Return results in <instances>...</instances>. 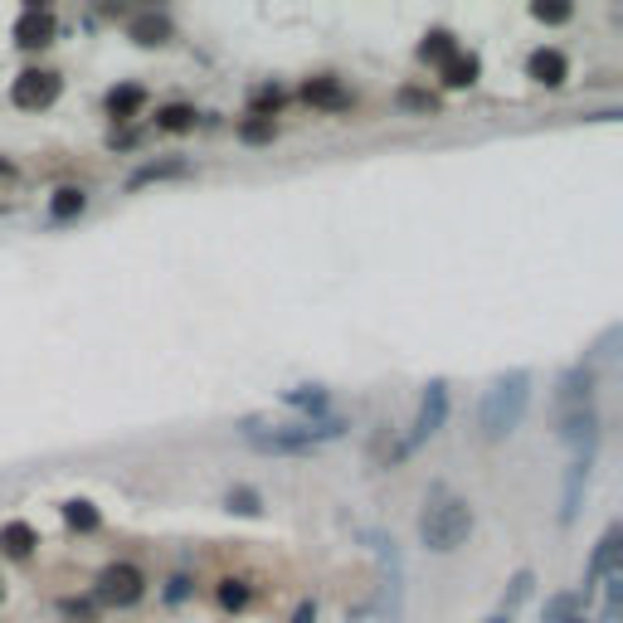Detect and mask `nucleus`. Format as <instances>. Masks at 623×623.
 <instances>
[{"label": "nucleus", "instance_id": "nucleus-34", "mask_svg": "<svg viewBox=\"0 0 623 623\" xmlns=\"http://www.w3.org/2000/svg\"><path fill=\"white\" fill-rule=\"evenodd\" d=\"M565 623H589V619H585V609H575V614H570Z\"/></svg>", "mask_w": 623, "mask_h": 623}, {"label": "nucleus", "instance_id": "nucleus-36", "mask_svg": "<svg viewBox=\"0 0 623 623\" xmlns=\"http://www.w3.org/2000/svg\"><path fill=\"white\" fill-rule=\"evenodd\" d=\"M0 176H10V161H0Z\"/></svg>", "mask_w": 623, "mask_h": 623}, {"label": "nucleus", "instance_id": "nucleus-3", "mask_svg": "<svg viewBox=\"0 0 623 623\" xmlns=\"http://www.w3.org/2000/svg\"><path fill=\"white\" fill-rule=\"evenodd\" d=\"M473 536V507L463 497H448L443 487H434V497L424 502L419 516V546L434 550V555H453Z\"/></svg>", "mask_w": 623, "mask_h": 623}, {"label": "nucleus", "instance_id": "nucleus-21", "mask_svg": "<svg viewBox=\"0 0 623 623\" xmlns=\"http://www.w3.org/2000/svg\"><path fill=\"white\" fill-rule=\"evenodd\" d=\"M59 512H64V521H69V526H74V531H83V536H88V531H98V526H103V516H98V507H93V502H88V497H69V502H64V507H59Z\"/></svg>", "mask_w": 623, "mask_h": 623}, {"label": "nucleus", "instance_id": "nucleus-31", "mask_svg": "<svg viewBox=\"0 0 623 623\" xmlns=\"http://www.w3.org/2000/svg\"><path fill=\"white\" fill-rule=\"evenodd\" d=\"M570 15H575L570 5H546V0H536V5H531V20H541V25H565Z\"/></svg>", "mask_w": 623, "mask_h": 623}, {"label": "nucleus", "instance_id": "nucleus-24", "mask_svg": "<svg viewBox=\"0 0 623 623\" xmlns=\"http://www.w3.org/2000/svg\"><path fill=\"white\" fill-rule=\"evenodd\" d=\"M224 512H234V516H263V497H258L254 487H229V492H224Z\"/></svg>", "mask_w": 623, "mask_h": 623}, {"label": "nucleus", "instance_id": "nucleus-11", "mask_svg": "<svg viewBox=\"0 0 623 623\" xmlns=\"http://www.w3.org/2000/svg\"><path fill=\"white\" fill-rule=\"evenodd\" d=\"M589 463H594V448L575 453V463H570V473H565V502H560V526H570V521L580 516V502H585V492H589Z\"/></svg>", "mask_w": 623, "mask_h": 623}, {"label": "nucleus", "instance_id": "nucleus-16", "mask_svg": "<svg viewBox=\"0 0 623 623\" xmlns=\"http://www.w3.org/2000/svg\"><path fill=\"white\" fill-rule=\"evenodd\" d=\"M142 108H147V88H142V83H117V88H108V117L112 122H132Z\"/></svg>", "mask_w": 623, "mask_h": 623}, {"label": "nucleus", "instance_id": "nucleus-27", "mask_svg": "<svg viewBox=\"0 0 623 623\" xmlns=\"http://www.w3.org/2000/svg\"><path fill=\"white\" fill-rule=\"evenodd\" d=\"M278 108H283V88H278V83H263L254 93V103H249V117H268V122H273Z\"/></svg>", "mask_w": 623, "mask_h": 623}, {"label": "nucleus", "instance_id": "nucleus-9", "mask_svg": "<svg viewBox=\"0 0 623 623\" xmlns=\"http://www.w3.org/2000/svg\"><path fill=\"white\" fill-rule=\"evenodd\" d=\"M54 35H59L54 10H44V5H25V10H20V20H15V44H20V49H49Z\"/></svg>", "mask_w": 623, "mask_h": 623}, {"label": "nucleus", "instance_id": "nucleus-29", "mask_svg": "<svg viewBox=\"0 0 623 623\" xmlns=\"http://www.w3.org/2000/svg\"><path fill=\"white\" fill-rule=\"evenodd\" d=\"M400 108H409V112H439V98L434 93H424V88H400Z\"/></svg>", "mask_w": 623, "mask_h": 623}, {"label": "nucleus", "instance_id": "nucleus-8", "mask_svg": "<svg viewBox=\"0 0 623 623\" xmlns=\"http://www.w3.org/2000/svg\"><path fill=\"white\" fill-rule=\"evenodd\" d=\"M594 404V366H570L555 385V409L560 414H575V409H589Z\"/></svg>", "mask_w": 623, "mask_h": 623}, {"label": "nucleus", "instance_id": "nucleus-37", "mask_svg": "<svg viewBox=\"0 0 623 623\" xmlns=\"http://www.w3.org/2000/svg\"><path fill=\"white\" fill-rule=\"evenodd\" d=\"M0 599H5V580H0Z\"/></svg>", "mask_w": 623, "mask_h": 623}, {"label": "nucleus", "instance_id": "nucleus-32", "mask_svg": "<svg viewBox=\"0 0 623 623\" xmlns=\"http://www.w3.org/2000/svg\"><path fill=\"white\" fill-rule=\"evenodd\" d=\"M190 594H195L190 575H171V580H166V589H161V599H166V604H185Z\"/></svg>", "mask_w": 623, "mask_h": 623}, {"label": "nucleus", "instance_id": "nucleus-5", "mask_svg": "<svg viewBox=\"0 0 623 623\" xmlns=\"http://www.w3.org/2000/svg\"><path fill=\"white\" fill-rule=\"evenodd\" d=\"M93 599L108 604V609H132V604L147 599V575H142L132 560L103 565V570H98V585H93Z\"/></svg>", "mask_w": 623, "mask_h": 623}, {"label": "nucleus", "instance_id": "nucleus-7", "mask_svg": "<svg viewBox=\"0 0 623 623\" xmlns=\"http://www.w3.org/2000/svg\"><path fill=\"white\" fill-rule=\"evenodd\" d=\"M619 550H623V531H619V526H609V531L599 536L594 555H589V565H585V594H575V599H585V604H589V594H594V589L619 570Z\"/></svg>", "mask_w": 623, "mask_h": 623}, {"label": "nucleus", "instance_id": "nucleus-1", "mask_svg": "<svg viewBox=\"0 0 623 623\" xmlns=\"http://www.w3.org/2000/svg\"><path fill=\"white\" fill-rule=\"evenodd\" d=\"M351 424L346 419H268V414H244L234 424V434L249 443L254 453H273V458H312L322 443H336Z\"/></svg>", "mask_w": 623, "mask_h": 623}, {"label": "nucleus", "instance_id": "nucleus-15", "mask_svg": "<svg viewBox=\"0 0 623 623\" xmlns=\"http://www.w3.org/2000/svg\"><path fill=\"white\" fill-rule=\"evenodd\" d=\"M477 78H482V59H477L473 49H468V54L458 49V54H453V59L439 69V83H443V88H453V93H458V88H473Z\"/></svg>", "mask_w": 623, "mask_h": 623}, {"label": "nucleus", "instance_id": "nucleus-12", "mask_svg": "<svg viewBox=\"0 0 623 623\" xmlns=\"http://www.w3.org/2000/svg\"><path fill=\"white\" fill-rule=\"evenodd\" d=\"M278 400H283V409H293V419H331V390H322V385H293Z\"/></svg>", "mask_w": 623, "mask_h": 623}, {"label": "nucleus", "instance_id": "nucleus-26", "mask_svg": "<svg viewBox=\"0 0 623 623\" xmlns=\"http://www.w3.org/2000/svg\"><path fill=\"white\" fill-rule=\"evenodd\" d=\"M531 585H536V575H531V570H516V575H512V585H507V594H502V614H507V619H512L516 604H526V599H531Z\"/></svg>", "mask_w": 623, "mask_h": 623}, {"label": "nucleus", "instance_id": "nucleus-14", "mask_svg": "<svg viewBox=\"0 0 623 623\" xmlns=\"http://www.w3.org/2000/svg\"><path fill=\"white\" fill-rule=\"evenodd\" d=\"M127 35L137 39L142 49H156V44H171V35H176V25H171V15H156V10H142V15H132Z\"/></svg>", "mask_w": 623, "mask_h": 623}, {"label": "nucleus", "instance_id": "nucleus-33", "mask_svg": "<svg viewBox=\"0 0 623 623\" xmlns=\"http://www.w3.org/2000/svg\"><path fill=\"white\" fill-rule=\"evenodd\" d=\"M293 623H317V604H312V599H302V604H297V614H293Z\"/></svg>", "mask_w": 623, "mask_h": 623}, {"label": "nucleus", "instance_id": "nucleus-23", "mask_svg": "<svg viewBox=\"0 0 623 623\" xmlns=\"http://www.w3.org/2000/svg\"><path fill=\"white\" fill-rule=\"evenodd\" d=\"M215 599H220V609H229V614H239V609H249V599H254V589H249V580H220V589H215Z\"/></svg>", "mask_w": 623, "mask_h": 623}, {"label": "nucleus", "instance_id": "nucleus-22", "mask_svg": "<svg viewBox=\"0 0 623 623\" xmlns=\"http://www.w3.org/2000/svg\"><path fill=\"white\" fill-rule=\"evenodd\" d=\"M190 127H195V108H190V103L156 108V132H190Z\"/></svg>", "mask_w": 623, "mask_h": 623}, {"label": "nucleus", "instance_id": "nucleus-35", "mask_svg": "<svg viewBox=\"0 0 623 623\" xmlns=\"http://www.w3.org/2000/svg\"><path fill=\"white\" fill-rule=\"evenodd\" d=\"M487 623H512V619H507V614H492V619H487Z\"/></svg>", "mask_w": 623, "mask_h": 623}, {"label": "nucleus", "instance_id": "nucleus-13", "mask_svg": "<svg viewBox=\"0 0 623 623\" xmlns=\"http://www.w3.org/2000/svg\"><path fill=\"white\" fill-rule=\"evenodd\" d=\"M302 98H307L312 108H327V112H346L351 103H356V98H351V93H346V88H341L331 74L307 78V83H302Z\"/></svg>", "mask_w": 623, "mask_h": 623}, {"label": "nucleus", "instance_id": "nucleus-10", "mask_svg": "<svg viewBox=\"0 0 623 623\" xmlns=\"http://www.w3.org/2000/svg\"><path fill=\"white\" fill-rule=\"evenodd\" d=\"M526 78H531L536 88H565V78H570V59H565L555 44H541V49L526 54Z\"/></svg>", "mask_w": 623, "mask_h": 623}, {"label": "nucleus", "instance_id": "nucleus-6", "mask_svg": "<svg viewBox=\"0 0 623 623\" xmlns=\"http://www.w3.org/2000/svg\"><path fill=\"white\" fill-rule=\"evenodd\" d=\"M59 93H64V78L54 74V69H20L15 83H10V103L25 112H44L59 103Z\"/></svg>", "mask_w": 623, "mask_h": 623}, {"label": "nucleus", "instance_id": "nucleus-18", "mask_svg": "<svg viewBox=\"0 0 623 623\" xmlns=\"http://www.w3.org/2000/svg\"><path fill=\"white\" fill-rule=\"evenodd\" d=\"M83 210H88V190H83V185H59V190L49 195V220L69 224V220H78Z\"/></svg>", "mask_w": 623, "mask_h": 623}, {"label": "nucleus", "instance_id": "nucleus-17", "mask_svg": "<svg viewBox=\"0 0 623 623\" xmlns=\"http://www.w3.org/2000/svg\"><path fill=\"white\" fill-rule=\"evenodd\" d=\"M39 546V531L30 521H5L0 526V550L10 555V560H25V555H35Z\"/></svg>", "mask_w": 623, "mask_h": 623}, {"label": "nucleus", "instance_id": "nucleus-28", "mask_svg": "<svg viewBox=\"0 0 623 623\" xmlns=\"http://www.w3.org/2000/svg\"><path fill=\"white\" fill-rule=\"evenodd\" d=\"M59 614L69 623H98V604L93 599H59Z\"/></svg>", "mask_w": 623, "mask_h": 623}, {"label": "nucleus", "instance_id": "nucleus-19", "mask_svg": "<svg viewBox=\"0 0 623 623\" xmlns=\"http://www.w3.org/2000/svg\"><path fill=\"white\" fill-rule=\"evenodd\" d=\"M453 54H458V39L448 35V30H429V35L419 39V59H424V64H434V69H443Z\"/></svg>", "mask_w": 623, "mask_h": 623}, {"label": "nucleus", "instance_id": "nucleus-30", "mask_svg": "<svg viewBox=\"0 0 623 623\" xmlns=\"http://www.w3.org/2000/svg\"><path fill=\"white\" fill-rule=\"evenodd\" d=\"M575 609H580V599H575V594H550V599H546V623H565Z\"/></svg>", "mask_w": 623, "mask_h": 623}, {"label": "nucleus", "instance_id": "nucleus-25", "mask_svg": "<svg viewBox=\"0 0 623 623\" xmlns=\"http://www.w3.org/2000/svg\"><path fill=\"white\" fill-rule=\"evenodd\" d=\"M278 137V122H268V117H244L239 122V142L244 147H268Z\"/></svg>", "mask_w": 623, "mask_h": 623}, {"label": "nucleus", "instance_id": "nucleus-4", "mask_svg": "<svg viewBox=\"0 0 623 623\" xmlns=\"http://www.w3.org/2000/svg\"><path fill=\"white\" fill-rule=\"evenodd\" d=\"M448 404H453L448 400V380H429V385H424V400H419V414H414V424H409V434H404V443L390 453V468L404 463L409 453H419L424 443L439 434L443 419H448Z\"/></svg>", "mask_w": 623, "mask_h": 623}, {"label": "nucleus", "instance_id": "nucleus-20", "mask_svg": "<svg viewBox=\"0 0 623 623\" xmlns=\"http://www.w3.org/2000/svg\"><path fill=\"white\" fill-rule=\"evenodd\" d=\"M176 176H185V161H147L127 176V190H142L151 181H176Z\"/></svg>", "mask_w": 623, "mask_h": 623}, {"label": "nucleus", "instance_id": "nucleus-2", "mask_svg": "<svg viewBox=\"0 0 623 623\" xmlns=\"http://www.w3.org/2000/svg\"><path fill=\"white\" fill-rule=\"evenodd\" d=\"M526 409H531V370H507V375H497V380L487 385V395H482V409H477L482 439L502 443L516 424L526 419Z\"/></svg>", "mask_w": 623, "mask_h": 623}]
</instances>
